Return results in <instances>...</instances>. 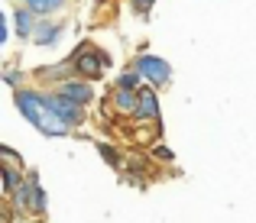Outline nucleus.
Returning a JSON list of instances; mask_svg holds the SVG:
<instances>
[{
  "instance_id": "1",
  "label": "nucleus",
  "mask_w": 256,
  "mask_h": 223,
  "mask_svg": "<svg viewBox=\"0 0 256 223\" xmlns=\"http://www.w3.org/2000/svg\"><path fill=\"white\" fill-rule=\"evenodd\" d=\"M13 100H16V107H20V113H23L26 120H30L32 126H36L42 136H68L72 133V126L68 123H62V120L56 117V113L49 110V104H46V94H39V91H30V87H16L13 91Z\"/></svg>"
},
{
  "instance_id": "2",
  "label": "nucleus",
  "mask_w": 256,
  "mask_h": 223,
  "mask_svg": "<svg viewBox=\"0 0 256 223\" xmlns=\"http://www.w3.org/2000/svg\"><path fill=\"white\" fill-rule=\"evenodd\" d=\"M72 58H75V71L82 74L84 81L100 78V74L110 68V55H107L104 49H98V45H91V42H82Z\"/></svg>"
},
{
  "instance_id": "3",
  "label": "nucleus",
  "mask_w": 256,
  "mask_h": 223,
  "mask_svg": "<svg viewBox=\"0 0 256 223\" xmlns=\"http://www.w3.org/2000/svg\"><path fill=\"white\" fill-rule=\"evenodd\" d=\"M133 68L143 74V81L152 84V87H166L172 81V65L166 62L162 55H146V52H143V55H136Z\"/></svg>"
},
{
  "instance_id": "4",
  "label": "nucleus",
  "mask_w": 256,
  "mask_h": 223,
  "mask_svg": "<svg viewBox=\"0 0 256 223\" xmlns=\"http://www.w3.org/2000/svg\"><path fill=\"white\" fill-rule=\"evenodd\" d=\"M46 104H49V110L56 113V117L62 120V123H68L72 130L84 123V107H82V104H75V100H68V97H62L58 91L46 94Z\"/></svg>"
},
{
  "instance_id": "5",
  "label": "nucleus",
  "mask_w": 256,
  "mask_h": 223,
  "mask_svg": "<svg viewBox=\"0 0 256 223\" xmlns=\"http://www.w3.org/2000/svg\"><path fill=\"white\" fill-rule=\"evenodd\" d=\"M136 120H146V123H156L159 120V97H156V87L152 84H143L136 91Z\"/></svg>"
},
{
  "instance_id": "6",
  "label": "nucleus",
  "mask_w": 256,
  "mask_h": 223,
  "mask_svg": "<svg viewBox=\"0 0 256 223\" xmlns=\"http://www.w3.org/2000/svg\"><path fill=\"white\" fill-rule=\"evenodd\" d=\"M58 94L68 97V100H75V104H82V107L94 100V87L88 84L84 78H72V81H65V84H58Z\"/></svg>"
},
{
  "instance_id": "7",
  "label": "nucleus",
  "mask_w": 256,
  "mask_h": 223,
  "mask_svg": "<svg viewBox=\"0 0 256 223\" xmlns=\"http://www.w3.org/2000/svg\"><path fill=\"white\" fill-rule=\"evenodd\" d=\"M36 175H30V181H23V185L16 188V194L10 198V207L16 214H32V201H36Z\"/></svg>"
},
{
  "instance_id": "8",
  "label": "nucleus",
  "mask_w": 256,
  "mask_h": 223,
  "mask_svg": "<svg viewBox=\"0 0 256 223\" xmlns=\"http://www.w3.org/2000/svg\"><path fill=\"white\" fill-rule=\"evenodd\" d=\"M62 29H65V23H62V19H56V23L42 19V23H36V32H32V42H36L39 49H49V45H56V42H58Z\"/></svg>"
},
{
  "instance_id": "9",
  "label": "nucleus",
  "mask_w": 256,
  "mask_h": 223,
  "mask_svg": "<svg viewBox=\"0 0 256 223\" xmlns=\"http://www.w3.org/2000/svg\"><path fill=\"white\" fill-rule=\"evenodd\" d=\"M13 32H16L20 39H30L32 32H36V13L30 10V6H13Z\"/></svg>"
},
{
  "instance_id": "10",
  "label": "nucleus",
  "mask_w": 256,
  "mask_h": 223,
  "mask_svg": "<svg viewBox=\"0 0 256 223\" xmlns=\"http://www.w3.org/2000/svg\"><path fill=\"white\" fill-rule=\"evenodd\" d=\"M72 74H78L75 71V58H65V62H58V65H42V68H36V78H52V81H58V84H65V81H72Z\"/></svg>"
},
{
  "instance_id": "11",
  "label": "nucleus",
  "mask_w": 256,
  "mask_h": 223,
  "mask_svg": "<svg viewBox=\"0 0 256 223\" xmlns=\"http://www.w3.org/2000/svg\"><path fill=\"white\" fill-rule=\"evenodd\" d=\"M114 110L117 113H136V91H120V87H114Z\"/></svg>"
},
{
  "instance_id": "12",
  "label": "nucleus",
  "mask_w": 256,
  "mask_h": 223,
  "mask_svg": "<svg viewBox=\"0 0 256 223\" xmlns=\"http://www.w3.org/2000/svg\"><path fill=\"white\" fill-rule=\"evenodd\" d=\"M23 6H30V10L36 13V16H49V13L62 10L65 0H23Z\"/></svg>"
},
{
  "instance_id": "13",
  "label": "nucleus",
  "mask_w": 256,
  "mask_h": 223,
  "mask_svg": "<svg viewBox=\"0 0 256 223\" xmlns=\"http://www.w3.org/2000/svg\"><path fill=\"white\" fill-rule=\"evenodd\" d=\"M0 175H4V194H6V198H13L16 188L23 185V181H20V172H16V168H10V165H0Z\"/></svg>"
},
{
  "instance_id": "14",
  "label": "nucleus",
  "mask_w": 256,
  "mask_h": 223,
  "mask_svg": "<svg viewBox=\"0 0 256 223\" xmlns=\"http://www.w3.org/2000/svg\"><path fill=\"white\" fill-rule=\"evenodd\" d=\"M140 78H143V74H140L136 68H126V71L117 78V87H120V91H133V87L140 84Z\"/></svg>"
},
{
  "instance_id": "15",
  "label": "nucleus",
  "mask_w": 256,
  "mask_h": 223,
  "mask_svg": "<svg viewBox=\"0 0 256 223\" xmlns=\"http://www.w3.org/2000/svg\"><path fill=\"white\" fill-rule=\"evenodd\" d=\"M98 152H100V159H107L114 168H124V159H120V152L114 146H107V143H98Z\"/></svg>"
},
{
  "instance_id": "16",
  "label": "nucleus",
  "mask_w": 256,
  "mask_h": 223,
  "mask_svg": "<svg viewBox=\"0 0 256 223\" xmlns=\"http://www.w3.org/2000/svg\"><path fill=\"white\" fill-rule=\"evenodd\" d=\"M0 159H4V165H10V168H20V165H23V159H20L10 146H0Z\"/></svg>"
},
{
  "instance_id": "17",
  "label": "nucleus",
  "mask_w": 256,
  "mask_h": 223,
  "mask_svg": "<svg viewBox=\"0 0 256 223\" xmlns=\"http://www.w3.org/2000/svg\"><path fill=\"white\" fill-rule=\"evenodd\" d=\"M6 39H10V16L4 13V16H0V45H4Z\"/></svg>"
},
{
  "instance_id": "18",
  "label": "nucleus",
  "mask_w": 256,
  "mask_h": 223,
  "mask_svg": "<svg viewBox=\"0 0 256 223\" xmlns=\"http://www.w3.org/2000/svg\"><path fill=\"white\" fill-rule=\"evenodd\" d=\"M20 78H23V74H20V71H13V68H10V71H4V81H6L10 87H16V84H20Z\"/></svg>"
},
{
  "instance_id": "19",
  "label": "nucleus",
  "mask_w": 256,
  "mask_h": 223,
  "mask_svg": "<svg viewBox=\"0 0 256 223\" xmlns=\"http://www.w3.org/2000/svg\"><path fill=\"white\" fill-rule=\"evenodd\" d=\"M152 3H156V0H133V10H136V13H146Z\"/></svg>"
},
{
  "instance_id": "20",
  "label": "nucleus",
  "mask_w": 256,
  "mask_h": 223,
  "mask_svg": "<svg viewBox=\"0 0 256 223\" xmlns=\"http://www.w3.org/2000/svg\"><path fill=\"white\" fill-rule=\"evenodd\" d=\"M156 155H159V159H166V162L172 159V152H169V149H166V146H159V149H156Z\"/></svg>"
},
{
  "instance_id": "21",
  "label": "nucleus",
  "mask_w": 256,
  "mask_h": 223,
  "mask_svg": "<svg viewBox=\"0 0 256 223\" xmlns=\"http://www.w3.org/2000/svg\"><path fill=\"white\" fill-rule=\"evenodd\" d=\"M98 3H110V0H98Z\"/></svg>"
},
{
  "instance_id": "22",
  "label": "nucleus",
  "mask_w": 256,
  "mask_h": 223,
  "mask_svg": "<svg viewBox=\"0 0 256 223\" xmlns=\"http://www.w3.org/2000/svg\"><path fill=\"white\" fill-rule=\"evenodd\" d=\"M32 223H46V220H32Z\"/></svg>"
}]
</instances>
